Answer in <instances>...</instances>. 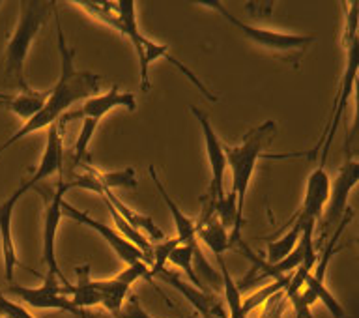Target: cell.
<instances>
[{
	"instance_id": "cell-12",
	"label": "cell",
	"mask_w": 359,
	"mask_h": 318,
	"mask_svg": "<svg viewBox=\"0 0 359 318\" xmlns=\"http://www.w3.org/2000/svg\"><path fill=\"white\" fill-rule=\"evenodd\" d=\"M146 275H150V266L146 263H137L131 264V266H126L122 274H118L114 279L95 281L101 298L100 305H103L114 317H120L122 305L126 302V298H128L129 291H131V286L140 277H146Z\"/></svg>"
},
{
	"instance_id": "cell-9",
	"label": "cell",
	"mask_w": 359,
	"mask_h": 318,
	"mask_svg": "<svg viewBox=\"0 0 359 318\" xmlns=\"http://www.w3.org/2000/svg\"><path fill=\"white\" fill-rule=\"evenodd\" d=\"M359 180V163L355 159H350L342 165V168L337 174V178L333 180V184L330 187V199L322 213V230L335 223H341L348 210V197L350 191L358 185Z\"/></svg>"
},
{
	"instance_id": "cell-20",
	"label": "cell",
	"mask_w": 359,
	"mask_h": 318,
	"mask_svg": "<svg viewBox=\"0 0 359 318\" xmlns=\"http://www.w3.org/2000/svg\"><path fill=\"white\" fill-rule=\"evenodd\" d=\"M66 294L72 298L75 307L83 309V311L101 303L97 285H95V281L90 279L88 266L77 268V285H66Z\"/></svg>"
},
{
	"instance_id": "cell-11",
	"label": "cell",
	"mask_w": 359,
	"mask_h": 318,
	"mask_svg": "<svg viewBox=\"0 0 359 318\" xmlns=\"http://www.w3.org/2000/svg\"><path fill=\"white\" fill-rule=\"evenodd\" d=\"M60 208H62V212H66L67 216H69L72 219H75L77 223L84 225V227H88V229H92L94 232H97V234H100L101 238H103V240L112 247V251L116 253V257L120 258L126 266H131V264H137V263L148 264V260H146V257L142 255V251L137 249L133 244H129L123 236L118 234L116 230H112L111 227H107L105 223H101V221H97V219L90 218L88 213L81 212V210H77L75 206H72L69 202L62 201Z\"/></svg>"
},
{
	"instance_id": "cell-21",
	"label": "cell",
	"mask_w": 359,
	"mask_h": 318,
	"mask_svg": "<svg viewBox=\"0 0 359 318\" xmlns=\"http://www.w3.org/2000/svg\"><path fill=\"white\" fill-rule=\"evenodd\" d=\"M47 98H49V92H36L32 88L25 90V92L11 95L10 103H8L6 109H10L13 114H17V117L27 122V120L36 117L43 109Z\"/></svg>"
},
{
	"instance_id": "cell-8",
	"label": "cell",
	"mask_w": 359,
	"mask_h": 318,
	"mask_svg": "<svg viewBox=\"0 0 359 318\" xmlns=\"http://www.w3.org/2000/svg\"><path fill=\"white\" fill-rule=\"evenodd\" d=\"M140 51H142V56H140V88L142 92H150L151 83H150V66L159 58H165L167 62H170L180 73H184L185 77L189 79L191 83L195 84L196 88L201 90L202 95H206L210 101H217V95L213 94L212 90L206 88V84L202 83L196 73H193L189 67L185 66L184 62L174 58L170 53H168V45L167 44H157V41H151L150 38H146L144 34H140Z\"/></svg>"
},
{
	"instance_id": "cell-1",
	"label": "cell",
	"mask_w": 359,
	"mask_h": 318,
	"mask_svg": "<svg viewBox=\"0 0 359 318\" xmlns=\"http://www.w3.org/2000/svg\"><path fill=\"white\" fill-rule=\"evenodd\" d=\"M53 15H55L56 27V44H58V55H60V77L56 81L55 88L49 92V98L45 101L43 109L22 124L10 139L0 145V154L6 152L17 140L25 139L30 133H36L38 129L49 128L50 124H56L62 114L75 105L77 101L88 100L92 95H97L101 90V77L92 72H79L75 69V49L67 45L66 34L62 30L58 4L53 2Z\"/></svg>"
},
{
	"instance_id": "cell-27",
	"label": "cell",
	"mask_w": 359,
	"mask_h": 318,
	"mask_svg": "<svg viewBox=\"0 0 359 318\" xmlns=\"http://www.w3.org/2000/svg\"><path fill=\"white\" fill-rule=\"evenodd\" d=\"M359 2H350L346 10V21H344V36H342V45L348 47L353 41L359 39Z\"/></svg>"
},
{
	"instance_id": "cell-2",
	"label": "cell",
	"mask_w": 359,
	"mask_h": 318,
	"mask_svg": "<svg viewBox=\"0 0 359 318\" xmlns=\"http://www.w3.org/2000/svg\"><path fill=\"white\" fill-rule=\"evenodd\" d=\"M19 21L11 34L4 51V73L19 86V92L30 90L25 77V62H27L30 45L39 34L41 27L49 21L53 13V2L25 0L19 2Z\"/></svg>"
},
{
	"instance_id": "cell-22",
	"label": "cell",
	"mask_w": 359,
	"mask_h": 318,
	"mask_svg": "<svg viewBox=\"0 0 359 318\" xmlns=\"http://www.w3.org/2000/svg\"><path fill=\"white\" fill-rule=\"evenodd\" d=\"M219 264V272H221V285H223L224 291V303H226V309H229L230 318H247V314L243 313V307H241V289L240 285L232 279V275H230V270L224 263L223 255H217L215 257Z\"/></svg>"
},
{
	"instance_id": "cell-16",
	"label": "cell",
	"mask_w": 359,
	"mask_h": 318,
	"mask_svg": "<svg viewBox=\"0 0 359 318\" xmlns=\"http://www.w3.org/2000/svg\"><path fill=\"white\" fill-rule=\"evenodd\" d=\"M116 107H123L128 111H135L137 109L135 94H131V92H122V90H118V86H111V90L107 94H97L88 98V100H84L81 114H84L86 118L101 120L107 112H111Z\"/></svg>"
},
{
	"instance_id": "cell-14",
	"label": "cell",
	"mask_w": 359,
	"mask_h": 318,
	"mask_svg": "<svg viewBox=\"0 0 359 318\" xmlns=\"http://www.w3.org/2000/svg\"><path fill=\"white\" fill-rule=\"evenodd\" d=\"M62 163H64V146H62L60 137V126L58 122L50 124L47 128V143H45L43 156L39 159L38 167L34 168L32 176L19 187L22 193L32 190L45 178H50L53 174L62 173Z\"/></svg>"
},
{
	"instance_id": "cell-30",
	"label": "cell",
	"mask_w": 359,
	"mask_h": 318,
	"mask_svg": "<svg viewBox=\"0 0 359 318\" xmlns=\"http://www.w3.org/2000/svg\"><path fill=\"white\" fill-rule=\"evenodd\" d=\"M0 6H2V2H0Z\"/></svg>"
},
{
	"instance_id": "cell-19",
	"label": "cell",
	"mask_w": 359,
	"mask_h": 318,
	"mask_svg": "<svg viewBox=\"0 0 359 318\" xmlns=\"http://www.w3.org/2000/svg\"><path fill=\"white\" fill-rule=\"evenodd\" d=\"M309 225L314 223H307V221H303V219L299 218H292L290 221L286 223L285 229H283V236L268 244V257H266L264 263L277 264L285 257H288V255L296 249V246L299 244V238H302L303 234V230H305V227H309Z\"/></svg>"
},
{
	"instance_id": "cell-17",
	"label": "cell",
	"mask_w": 359,
	"mask_h": 318,
	"mask_svg": "<svg viewBox=\"0 0 359 318\" xmlns=\"http://www.w3.org/2000/svg\"><path fill=\"white\" fill-rule=\"evenodd\" d=\"M148 173H150L151 182L156 184V187H157V191H159V195H161L163 202L167 204V208L170 210V213H172L174 227H176V240H178L180 246H193V244H196V221L195 219L187 218V216L182 212V208H180L178 204L174 202L172 197L168 195V191L165 190V185H163V182L159 180V176H157L154 165H150V167H148Z\"/></svg>"
},
{
	"instance_id": "cell-29",
	"label": "cell",
	"mask_w": 359,
	"mask_h": 318,
	"mask_svg": "<svg viewBox=\"0 0 359 318\" xmlns=\"http://www.w3.org/2000/svg\"><path fill=\"white\" fill-rule=\"evenodd\" d=\"M10 100H11V94H2V92H0V107H8Z\"/></svg>"
},
{
	"instance_id": "cell-25",
	"label": "cell",
	"mask_w": 359,
	"mask_h": 318,
	"mask_svg": "<svg viewBox=\"0 0 359 318\" xmlns=\"http://www.w3.org/2000/svg\"><path fill=\"white\" fill-rule=\"evenodd\" d=\"M90 173L94 174L95 180L100 182L103 187L107 190H112V187H137V174H135L133 167L122 168V171H112V173H100V171H90Z\"/></svg>"
},
{
	"instance_id": "cell-26",
	"label": "cell",
	"mask_w": 359,
	"mask_h": 318,
	"mask_svg": "<svg viewBox=\"0 0 359 318\" xmlns=\"http://www.w3.org/2000/svg\"><path fill=\"white\" fill-rule=\"evenodd\" d=\"M100 120L95 118H84L83 126H81V131H79V137L75 140V146H73V165H79L83 161L84 157L88 156V146L90 140L94 137L95 128H97Z\"/></svg>"
},
{
	"instance_id": "cell-10",
	"label": "cell",
	"mask_w": 359,
	"mask_h": 318,
	"mask_svg": "<svg viewBox=\"0 0 359 318\" xmlns=\"http://www.w3.org/2000/svg\"><path fill=\"white\" fill-rule=\"evenodd\" d=\"M191 112L195 114L196 122L201 124L202 137H204V146H206L208 163L212 171V184H210V201L215 202L224 197V173H226V156H224V146L219 140L217 133L213 131L212 122L201 109L191 105Z\"/></svg>"
},
{
	"instance_id": "cell-23",
	"label": "cell",
	"mask_w": 359,
	"mask_h": 318,
	"mask_svg": "<svg viewBox=\"0 0 359 318\" xmlns=\"http://www.w3.org/2000/svg\"><path fill=\"white\" fill-rule=\"evenodd\" d=\"M292 279V274H286V275H280V277H275L273 283H269V285L262 286V289H258L251 294V296H247L241 303V307H243V313L249 314L252 313L255 309L262 307L264 303L271 302V298H275L277 294L286 291V286L290 283Z\"/></svg>"
},
{
	"instance_id": "cell-6",
	"label": "cell",
	"mask_w": 359,
	"mask_h": 318,
	"mask_svg": "<svg viewBox=\"0 0 359 318\" xmlns=\"http://www.w3.org/2000/svg\"><path fill=\"white\" fill-rule=\"evenodd\" d=\"M346 49V69H344V75H342L341 88H339V94L335 98V107L331 111V117L327 120V126L324 129V135L320 143L313 148L311 156H316V152L322 148V157H320V165H325V159H327V154H330L331 140L335 137L337 129L341 126L342 114H344V109L348 105V100L353 92V84H355V77H358V67H359V39L350 44Z\"/></svg>"
},
{
	"instance_id": "cell-24",
	"label": "cell",
	"mask_w": 359,
	"mask_h": 318,
	"mask_svg": "<svg viewBox=\"0 0 359 318\" xmlns=\"http://www.w3.org/2000/svg\"><path fill=\"white\" fill-rule=\"evenodd\" d=\"M198 247V244H193V246H176L168 255V263H172L176 268H182L189 279V285H193L195 289L202 292H208V289L204 286L198 275L195 274V268H193V257H195V249Z\"/></svg>"
},
{
	"instance_id": "cell-7",
	"label": "cell",
	"mask_w": 359,
	"mask_h": 318,
	"mask_svg": "<svg viewBox=\"0 0 359 318\" xmlns=\"http://www.w3.org/2000/svg\"><path fill=\"white\" fill-rule=\"evenodd\" d=\"M67 190H72L67 182L62 180L60 184L56 185L55 191L39 190L41 197H43V247H41V253H43V264L47 266V274L56 275L62 283H67V279L62 274L60 266H58V260H56V232H58V223L62 219V208L60 202L64 201V193Z\"/></svg>"
},
{
	"instance_id": "cell-5",
	"label": "cell",
	"mask_w": 359,
	"mask_h": 318,
	"mask_svg": "<svg viewBox=\"0 0 359 318\" xmlns=\"http://www.w3.org/2000/svg\"><path fill=\"white\" fill-rule=\"evenodd\" d=\"M66 285H69V283H62L56 275L47 274L41 286L32 289V286L10 285L6 289V292L30 309H45V311L56 309V311H66L75 318H90L86 311L75 307L72 298L66 294Z\"/></svg>"
},
{
	"instance_id": "cell-15",
	"label": "cell",
	"mask_w": 359,
	"mask_h": 318,
	"mask_svg": "<svg viewBox=\"0 0 359 318\" xmlns=\"http://www.w3.org/2000/svg\"><path fill=\"white\" fill-rule=\"evenodd\" d=\"M21 190H15L6 201L0 202V249H2V263H4V275L8 281H13L15 268L19 266L17 258V247L13 241V232H11V219H13V210L15 204L22 199Z\"/></svg>"
},
{
	"instance_id": "cell-4",
	"label": "cell",
	"mask_w": 359,
	"mask_h": 318,
	"mask_svg": "<svg viewBox=\"0 0 359 318\" xmlns=\"http://www.w3.org/2000/svg\"><path fill=\"white\" fill-rule=\"evenodd\" d=\"M202 6H206L210 10L219 11V13H221L230 25H234L249 41H252V44L258 45V47H262V49L280 53V55H292V53H296V55L303 56V53L307 51L309 45H313L314 39H316L314 34H286L252 27L249 22L241 21V19L232 15L221 2H215V0H213V2H202Z\"/></svg>"
},
{
	"instance_id": "cell-13",
	"label": "cell",
	"mask_w": 359,
	"mask_h": 318,
	"mask_svg": "<svg viewBox=\"0 0 359 318\" xmlns=\"http://www.w3.org/2000/svg\"><path fill=\"white\" fill-rule=\"evenodd\" d=\"M331 178L325 173V165H318L313 173L309 174L307 184H305V197L299 212L294 218H299L307 223H318L324 213V208L330 199Z\"/></svg>"
},
{
	"instance_id": "cell-3",
	"label": "cell",
	"mask_w": 359,
	"mask_h": 318,
	"mask_svg": "<svg viewBox=\"0 0 359 318\" xmlns=\"http://www.w3.org/2000/svg\"><path fill=\"white\" fill-rule=\"evenodd\" d=\"M275 129H277L275 122L266 120L258 128L251 129L238 146H224L226 167H230V173H232V190H230V193L236 197L240 223H243V208H245L247 190H249V184H251L252 173L257 168L258 159L262 157L266 145L273 139Z\"/></svg>"
},
{
	"instance_id": "cell-28",
	"label": "cell",
	"mask_w": 359,
	"mask_h": 318,
	"mask_svg": "<svg viewBox=\"0 0 359 318\" xmlns=\"http://www.w3.org/2000/svg\"><path fill=\"white\" fill-rule=\"evenodd\" d=\"M0 317L2 318H36L21 303L13 302L0 292Z\"/></svg>"
},
{
	"instance_id": "cell-18",
	"label": "cell",
	"mask_w": 359,
	"mask_h": 318,
	"mask_svg": "<svg viewBox=\"0 0 359 318\" xmlns=\"http://www.w3.org/2000/svg\"><path fill=\"white\" fill-rule=\"evenodd\" d=\"M156 275L163 277V281H167V283H170L176 291L182 292L185 296V300L202 314V318H223L221 309L215 307V300H213V296H210V292L198 291V289H195V286L189 285V283H185V281L180 279L176 274L167 272V270H161V272Z\"/></svg>"
}]
</instances>
